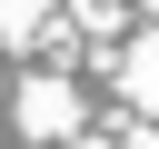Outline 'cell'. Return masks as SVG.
<instances>
[{
  "label": "cell",
  "instance_id": "1",
  "mask_svg": "<svg viewBox=\"0 0 159 149\" xmlns=\"http://www.w3.org/2000/svg\"><path fill=\"white\" fill-rule=\"evenodd\" d=\"M20 119H30V139H60V129L80 119V99H70L60 79H30V89H20Z\"/></svg>",
  "mask_w": 159,
  "mask_h": 149
},
{
  "label": "cell",
  "instance_id": "2",
  "mask_svg": "<svg viewBox=\"0 0 159 149\" xmlns=\"http://www.w3.org/2000/svg\"><path fill=\"white\" fill-rule=\"evenodd\" d=\"M129 99H139V109H159V30H139V40H129Z\"/></svg>",
  "mask_w": 159,
  "mask_h": 149
}]
</instances>
